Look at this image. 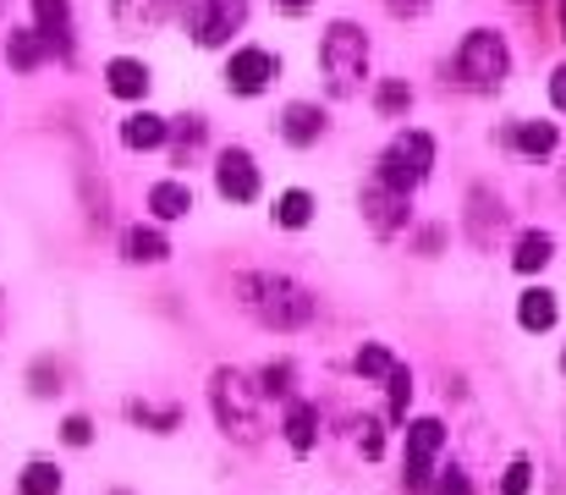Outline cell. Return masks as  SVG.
<instances>
[{"label":"cell","instance_id":"cell-18","mask_svg":"<svg viewBox=\"0 0 566 495\" xmlns=\"http://www.w3.org/2000/svg\"><path fill=\"white\" fill-rule=\"evenodd\" d=\"M281 133H286V144H314V138L325 133V116H319L314 105H286Z\"/></svg>","mask_w":566,"mask_h":495},{"label":"cell","instance_id":"cell-11","mask_svg":"<svg viewBox=\"0 0 566 495\" xmlns=\"http://www.w3.org/2000/svg\"><path fill=\"white\" fill-rule=\"evenodd\" d=\"M105 89H111L116 100H144V94H149V66H144V61L116 55V61L105 66Z\"/></svg>","mask_w":566,"mask_h":495},{"label":"cell","instance_id":"cell-34","mask_svg":"<svg viewBox=\"0 0 566 495\" xmlns=\"http://www.w3.org/2000/svg\"><path fill=\"white\" fill-rule=\"evenodd\" d=\"M281 11H308V0H275Z\"/></svg>","mask_w":566,"mask_h":495},{"label":"cell","instance_id":"cell-35","mask_svg":"<svg viewBox=\"0 0 566 495\" xmlns=\"http://www.w3.org/2000/svg\"><path fill=\"white\" fill-rule=\"evenodd\" d=\"M562 39H566V0H562Z\"/></svg>","mask_w":566,"mask_h":495},{"label":"cell","instance_id":"cell-31","mask_svg":"<svg viewBox=\"0 0 566 495\" xmlns=\"http://www.w3.org/2000/svg\"><path fill=\"white\" fill-rule=\"evenodd\" d=\"M551 105H556V111H566V66H556V72H551Z\"/></svg>","mask_w":566,"mask_h":495},{"label":"cell","instance_id":"cell-14","mask_svg":"<svg viewBox=\"0 0 566 495\" xmlns=\"http://www.w3.org/2000/svg\"><path fill=\"white\" fill-rule=\"evenodd\" d=\"M166 133H171V127H166V116H155V111H138V116L122 122V144H127V149H160Z\"/></svg>","mask_w":566,"mask_h":495},{"label":"cell","instance_id":"cell-4","mask_svg":"<svg viewBox=\"0 0 566 495\" xmlns=\"http://www.w3.org/2000/svg\"><path fill=\"white\" fill-rule=\"evenodd\" d=\"M506 72H512L506 39H501L495 28H473V33L462 39V50H457V78H462L468 89H495Z\"/></svg>","mask_w":566,"mask_h":495},{"label":"cell","instance_id":"cell-7","mask_svg":"<svg viewBox=\"0 0 566 495\" xmlns=\"http://www.w3.org/2000/svg\"><path fill=\"white\" fill-rule=\"evenodd\" d=\"M275 72H281V61H275L270 50H259V44H248V50H237V55L226 61V83H231V94H264Z\"/></svg>","mask_w":566,"mask_h":495},{"label":"cell","instance_id":"cell-5","mask_svg":"<svg viewBox=\"0 0 566 495\" xmlns=\"http://www.w3.org/2000/svg\"><path fill=\"white\" fill-rule=\"evenodd\" d=\"M429 165H434V138H429V133H401V138L379 155V176H385L390 187L412 193V187L429 176Z\"/></svg>","mask_w":566,"mask_h":495},{"label":"cell","instance_id":"cell-8","mask_svg":"<svg viewBox=\"0 0 566 495\" xmlns=\"http://www.w3.org/2000/svg\"><path fill=\"white\" fill-rule=\"evenodd\" d=\"M214 187H220V198H231V204H253L259 198V165L248 149H226L220 161H214Z\"/></svg>","mask_w":566,"mask_h":495},{"label":"cell","instance_id":"cell-15","mask_svg":"<svg viewBox=\"0 0 566 495\" xmlns=\"http://www.w3.org/2000/svg\"><path fill=\"white\" fill-rule=\"evenodd\" d=\"M122 254H127L133 265H160V259L171 254V243H166L155 226H133V231L122 237Z\"/></svg>","mask_w":566,"mask_h":495},{"label":"cell","instance_id":"cell-27","mask_svg":"<svg viewBox=\"0 0 566 495\" xmlns=\"http://www.w3.org/2000/svg\"><path fill=\"white\" fill-rule=\"evenodd\" d=\"M390 369H396V363H390V352H385V347H364V352H358V374H369V380H390Z\"/></svg>","mask_w":566,"mask_h":495},{"label":"cell","instance_id":"cell-28","mask_svg":"<svg viewBox=\"0 0 566 495\" xmlns=\"http://www.w3.org/2000/svg\"><path fill=\"white\" fill-rule=\"evenodd\" d=\"M61 441H66V446H88V441H94V424H88L83 413H72V419L61 424Z\"/></svg>","mask_w":566,"mask_h":495},{"label":"cell","instance_id":"cell-1","mask_svg":"<svg viewBox=\"0 0 566 495\" xmlns=\"http://www.w3.org/2000/svg\"><path fill=\"white\" fill-rule=\"evenodd\" d=\"M237 303L270 330H303L314 320L308 287H297L292 276H275V270H248V276H237Z\"/></svg>","mask_w":566,"mask_h":495},{"label":"cell","instance_id":"cell-10","mask_svg":"<svg viewBox=\"0 0 566 495\" xmlns=\"http://www.w3.org/2000/svg\"><path fill=\"white\" fill-rule=\"evenodd\" d=\"M111 11H116V22L127 33H155L160 22H171L182 11V0H116Z\"/></svg>","mask_w":566,"mask_h":495},{"label":"cell","instance_id":"cell-33","mask_svg":"<svg viewBox=\"0 0 566 495\" xmlns=\"http://www.w3.org/2000/svg\"><path fill=\"white\" fill-rule=\"evenodd\" d=\"M385 6H390V11H396V17H418V11H423V6H429V0H385Z\"/></svg>","mask_w":566,"mask_h":495},{"label":"cell","instance_id":"cell-9","mask_svg":"<svg viewBox=\"0 0 566 495\" xmlns=\"http://www.w3.org/2000/svg\"><path fill=\"white\" fill-rule=\"evenodd\" d=\"M364 220L375 226L379 237L401 231V226H407V193H401V187H390L385 176H375V182L364 187Z\"/></svg>","mask_w":566,"mask_h":495},{"label":"cell","instance_id":"cell-19","mask_svg":"<svg viewBox=\"0 0 566 495\" xmlns=\"http://www.w3.org/2000/svg\"><path fill=\"white\" fill-rule=\"evenodd\" d=\"M314 441H319V413L308 402H292V413H286V446L292 452H314Z\"/></svg>","mask_w":566,"mask_h":495},{"label":"cell","instance_id":"cell-32","mask_svg":"<svg viewBox=\"0 0 566 495\" xmlns=\"http://www.w3.org/2000/svg\"><path fill=\"white\" fill-rule=\"evenodd\" d=\"M379 452H385V441H379V430H375V424H364V457L375 463Z\"/></svg>","mask_w":566,"mask_h":495},{"label":"cell","instance_id":"cell-25","mask_svg":"<svg viewBox=\"0 0 566 495\" xmlns=\"http://www.w3.org/2000/svg\"><path fill=\"white\" fill-rule=\"evenodd\" d=\"M407 402H412V374L396 363V369H390V413L407 419Z\"/></svg>","mask_w":566,"mask_h":495},{"label":"cell","instance_id":"cell-23","mask_svg":"<svg viewBox=\"0 0 566 495\" xmlns=\"http://www.w3.org/2000/svg\"><path fill=\"white\" fill-rule=\"evenodd\" d=\"M22 495H61V468L55 463H28L22 479H17Z\"/></svg>","mask_w":566,"mask_h":495},{"label":"cell","instance_id":"cell-22","mask_svg":"<svg viewBox=\"0 0 566 495\" xmlns=\"http://www.w3.org/2000/svg\"><path fill=\"white\" fill-rule=\"evenodd\" d=\"M512 144H517L523 155H551V149H556V122H523V127L512 133Z\"/></svg>","mask_w":566,"mask_h":495},{"label":"cell","instance_id":"cell-12","mask_svg":"<svg viewBox=\"0 0 566 495\" xmlns=\"http://www.w3.org/2000/svg\"><path fill=\"white\" fill-rule=\"evenodd\" d=\"M44 55H50V39H44L39 28H11V39H6V61H11L17 72L44 66Z\"/></svg>","mask_w":566,"mask_h":495},{"label":"cell","instance_id":"cell-17","mask_svg":"<svg viewBox=\"0 0 566 495\" xmlns=\"http://www.w3.org/2000/svg\"><path fill=\"white\" fill-rule=\"evenodd\" d=\"M551 254H556V237H551V231H523V237H517L512 265H517L523 276H534V270H545V265H551Z\"/></svg>","mask_w":566,"mask_h":495},{"label":"cell","instance_id":"cell-26","mask_svg":"<svg viewBox=\"0 0 566 495\" xmlns=\"http://www.w3.org/2000/svg\"><path fill=\"white\" fill-rule=\"evenodd\" d=\"M534 491V468L517 457V463H506V474H501V495H528Z\"/></svg>","mask_w":566,"mask_h":495},{"label":"cell","instance_id":"cell-3","mask_svg":"<svg viewBox=\"0 0 566 495\" xmlns=\"http://www.w3.org/2000/svg\"><path fill=\"white\" fill-rule=\"evenodd\" d=\"M319 61H325L331 89H336V94H353V89L369 78V39H364V28L331 22V28H325V44H319Z\"/></svg>","mask_w":566,"mask_h":495},{"label":"cell","instance_id":"cell-29","mask_svg":"<svg viewBox=\"0 0 566 495\" xmlns=\"http://www.w3.org/2000/svg\"><path fill=\"white\" fill-rule=\"evenodd\" d=\"M286 380H292V369H286V363H270V369H264V391H270V396H281V391H286Z\"/></svg>","mask_w":566,"mask_h":495},{"label":"cell","instance_id":"cell-21","mask_svg":"<svg viewBox=\"0 0 566 495\" xmlns=\"http://www.w3.org/2000/svg\"><path fill=\"white\" fill-rule=\"evenodd\" d=\"M308 220H314V198H308L303 187H292V193H281V198H275V226L297 231V226H308Z\"/></svg>","mask_w":566,"mask_h":495},{"label":"cell","instance_id":"cell-6","mask_svg":"<svg viewBox=\"0 0 566 495\" xmlns=\"http://www.w3.org/2000/svg\"><path fill=\"white\" fill-rule=\"evenodd\" d=\"M242 17H248V0H198L192 6V39L203 50H214L242 28Z\"/></svg>","mask_w":566,"mask_h":495},{"label":"cell","instance_id":"cell-24","mask_svg":"<svg viewBox=\"0 0 566 495\" xmlns=\"http://www.w3.org/2000/svg\"><path fill=\"white\" fill-rule=\"evenodd\" d=\"M375 105H379V116H401L412 105V94H407V83H379Z\"/></svg>","mask_w":566,"mask_h":495},{"label":"cell","instance_id":"cell-30","mask_svg":"<svg viewBox=\"0 0 566 495\" xmlns=\"http://www.w3.org/2000/svg\"><path fill=\"white\" fill-rule=\"evenodd\" d=\"M434 491H440V495H468V479H462V468H446V474L434 479Z\"/></svg>","mask_w":566,"mask_h":495},{"label":"cell","instance_id":"cell-13","mask_svg":"<svg viewBox=\"0 0 566 495\" xmlns=\"http://www.w3.org/2000/svg\"><path fill=\"white\" fill-rule=\"evenodd\" d=\"M33 17H39V33L50 39V50H72V11L66 0H33Z\"/></svg>","mask_w":566,"mask_h":495},{"label":"cell","instance_id":"cell-20","mask_svg":"<svg viewBox=\"0 0 566 495\" xmlns=\"http://www.w3.org/2000/svg\"><path fill=\"white\" fill-rule=\"evenodd\" d=\"M517 320H523V330H551L556 326V298H551L545 287L523 292V298H517Z\"/></svg>","mask_w":566,"mask_h":495},{"label":"cell","instance_id":"cell-2","mask_svg":"<svg viewBox=\"0 0 566 495\" xmlns=\"http://www.w3.org/2000/svg\"><path fill=\"white\" fill-rule=\"evenodd\" d=\"M209 408H214V424L231 435V441H259V385H248L242 369H214L209 380Z\"/></svg>","mask_w":566,"mask_h":495},{"label":"cell","instance_id":"cell-16","mask_svg":"<svg viewBox=\"0 0 566 495\" xmlns=\"http://www.w3.org/2000/svg\"><path fill=\"white\" fill-rule=\"evenodd\" d=\"M149 209H155L160 220H182L192 209V187L188 182H155V187H149Z\"/></svg>","mask_w":566,"mask_h":495}]
</instances>
